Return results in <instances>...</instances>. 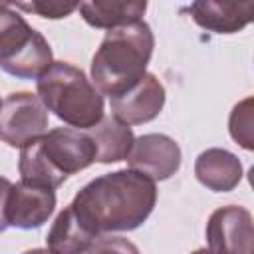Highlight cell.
Returning <instances> with one entry per match:
<instances>
[{
  "instance_id": "obj_1",
  "label": "cell",
  "mask_w": 254,
  "mask_h": 254,
  "mask_svg": "<svg viewBox=\"0 0 254 254\" xmlns=\"http://www.w3.org/2000/svg\"><path fill=\"white\" fill-rule=\"evenodd\" d=\"M157 187L151 179L131 169H119L95 177L69 202L75 218L93 236L131 232L153 212Z\"/></svg>"
},
{
  "instance_id": "obj_2",
  "label": "cell",
  "mask_w": 254,
  "mask_h": 254,
  "mask_svg": "<svg viewBox=\"0 0 254 254\" xmlns=\"http://www.w3.org/2000/svg\"><path fill=\"white\" fill-rule=\"evenodd\" d=\"M95 163V145L87 131L56 127L20 149V181L30 187L56 190L69 175Z\"/></svg>"
},
{
  "instance_id": "obj_3",
  "label": "cell",
  "mask_w": 254,
  "mask_h": 254,
  "mask_svg": "<svg viewBox=\"0 0 254 254\" xmlns=\"http://www.w3.org/2000/svg\"><path fill=\"white\" fill-rule=\"evenodd\" d=\"M153 48L155 36L145 20L109 30L91 58V83L109 99L129 91L147 73Z\"/></svg>"
},
{
  "instance_id": "obj_4",
  "label": "cell",
  "mask_w": 254,
  "mask_h": 254,
  "mask_svg": "<svg viewBox=\"0 0 254 254\" xmlns=\"http://www.w3.org/2000/svg\"><path fill=\"white\" fill-rule=\"evenodd\" d=\"M36 95L65 125L87 131L103 117V95L69 62H54L38 79Z\"/></svg>"
},
{
  "instance_id": "obj_5",
  "label": "cell",
  "mask_w": 254,
  "mask_h": 254,
  "mask_svg": "<svg viewBox=\"0 0 254 254\" xmlns=\"http://www.w3.org/2000/svg\"><path fill=\"white\" fill-rule=\"evenodd\" d=\"M54 64L48 40L12 4H0V67L18 79H38Z\"/></svg>"
},
{
  "instance_id": "obj_6",
  "label": "cell",
  "mask_w": 254,
  "mask_h": 254,
  "mask_svg": "<svg viewBox=\"0 0 254 254\" xmlns=\"http://www.w3.org/2000/svg\"><path fill=\"white\" fill-rule=\"evenodd\" d=\"M48 109L36 93H8L0 105V141L22 149L48 131Z\"/></svg>"
},
{
  "instance_id": "obj_7",
  "label": "cell",
  "mask_w": 254,
  "mask_h": 254,
  "mask_svg": "<svg viewBox=\"0 0 254 254\" xmlns=\"http://www.w3.org/2000/svg\"><path fill=\"white\" fill-rule=\"evenodd\" d=\"M206 244L210 254H250L252 214L238 204L216 208L206 220Z\"/></svg>"
},
{
  "instance_id": "obj_8",
  "label": "cell",
  "mask_w": 254,
  "mask_h": 254,
  "mask_svg": "<svg viewBox=\"0 0 254 254\" xmlns=\"http://www.w3.org/2000/svg\"><path fill=\"white\" fill-rule=\"evenodd\" d=\"M181 161L183 153L179 143L165 133H145L135 137L127 155L129 169L141 173L153 183L171 179L181 169Z\"/></svg>"
},
{
  "instance_id": "obj_9",
  "label": "cell",
  "mask_w": 254,
  "mask_h": 254,
  "mask_svg": "<svg viewBox=\"0 0 254 254\" xmlns=\"http://www.w3.org/2000/svg\"><path fill=\"white\" fill-rule=\"evenodd\" d=\"M165 85L153 73H145L129 91L111 97V115L125 125H143L159 117L165 107Z\"/></svg>"
},
{
  "instance_id": "obj_10",
  "label": "cell",
  "mask_w": 254,
  "mask_h": 254,
  "mask_svg": "<svg viewBox=\"0 0 254 254\" xmlns=\"http://www.w3.org/2000/svg\"><path fill=\"white\" fill-rule=\"evenodd\" d=\"M56 210V190L12 183L6 198V222L12 228L32 230L44 226Z\"/></svg>"
},
{
  "instance_id": "obj_11",
  "label": "cell",
  "mask_w": 254,
  "mask_h": 254,
  "mask_svg": "<svg viewBox=\"0 0 254 254\" xmlns=\"http://www.w3.org/2000/svg\"><path fill=\"white\" fill-rule=\"evenodd\" d=\"M192 22L212 34H236L254 18V2H214L198 0L189 4Z\"/></svg>"
},
{
  "instance_id": "obj_12",
  "label": "cell",
  "mask_w": 254,
  "mask_h": 254,
  "mask_svg": "<svg viewBox=\"0 0 254 254\" xmlns=\"http://www.w3.org/2000/svg\"><path fill=\"white\" fill-rule=\"evenodd\" d=\"M244 169L240 159L220 147H210L194 159V177L202 187L214 192H230L242 181Z\"/></svg>"
},
{
  "instance_id": "obj_13",
  "label": "cell",
  "mask_w": 254,
  "mask_h": 254,
  "mask_svg": "<svg viewBox=\"0 0 254 254\" xmlns=\"http://www.w3.org/2000/svg\"><path fill=\"white\" fill-rule=\"evenodd\" d=\"M79 14L85 24L97 30H115L121 26H129L139 22L147 10L145 0H95V2H79Z\"/></svg>"
},
{
  "instance_id": "obj_14",
  "label": "cell",
  "mask_w": 254,
  "mask_h": 254,
  "mask_svg": "<svg viewBox=\"0 0 254 254\" xmlns=\"http://www.w3.org/2000/svg\"><path fill=\"white\" fill-rule=\"evenodd\" d=\"M87 135L95 145V163L101 165L119 163L127 159L135 141L133 129L115 119L113 115H103L97 125L87 129Z\"/></svg>"
},
{
  "instance_id": "obj_15",
  "label": "cell",
  "mask_w": 254,
  "mask_h": 254,
  "mask_svg": "<svg viewBox=\"0 0 254 254\" xmlns=\"http://www.w3.org/2000/svg\"><path fill=\"white\" fill-rule=\"evenodd\" d=\"M95 240L75 218L69 204L56 216L46 236L48 250L54 254H85Z\"/></svg>"
},
{
  "instance_id": "obj_16",
  "label": "cell",
  "mask_w": 254,
  "mask_h": 254,
  "mask_svg": "<svg viewBox=\"0 0 254 254\" xmlns=\"http://www.w3.org/2000/svg\"><path fill=\"white\" fill-rule=\"evenodd\" d=\"M252 97H246L238 101L228 117V133L246 151L254 149V109H252Z\"/></svg>"
},
{
  "instance_id": "obj_17",
  "label": "cell",
  "mask_w": 254,
  "mask_h": 254,
  "mask_svg": "<svg viewBox=\"0 0 254 254\" xmlns=\"http://www.w3.org/2000/svg\"><path fill=\"white\" fill-rule=\"evenodd\" d=\"M79 8V2H48V0H36V2H26V4H16V10L32 12L42 18L50 20H60L67 18Z\"/></svg>"
},
{
  "instance_id": "obj_18",
  "label": "cell",
  "mask_w": 254,
  "mask_h": 254,
  "mask_svg": "<svg viewBox=\"0 0 254 254\" xmlns=\"http://www.w3.org/2000/svg\"><path fill=\"white\" fill-rule=\"evenodd\" d=\"M85 254H141L139 248L123 236H99Z\"/></svg>"
},
{
  "instance_id": "obj_19",
  "label": "cell",
  "mask_w": 254,
  "mask_h": 254,
  "mask_svg": "<svg viewBox=\"0 0 254 254\" xmlns=\"http://www.w3.org/2000/svg\"><path fill=\"white\" fill-rule=\"evenodd\" d=\"M10 187H12V181H8L6 177H0V232H4L8 228V222H6V198H8Z\"/></svg>"
},
{
  "instance_id": "obj_20",
  "label": "cell",
  "mask_w": 254,
  "mask_h": 254,
  "mask_svg": "<svg viewBox=\"0 0 254 254\" xmlns=\"http://www.w3.org/2000/svg\"><path fill=\"white\" fill-rule=\"evenodd\" d=\"M24 254H54V252L48 248H32V250H26Z\"/></svg>"
},
{
  "instance_id": "obj_21",
  "label": "cell",
  "mask_w": 254,
  "mask_h": 254,
  "mask_svg": "<svg viewBox=\"0 0 254 254\" xmlns=\"http://www.w3.org/2000/svg\"><path fill=\"white\" fill-rule=\"evenodd\" d=\"M190 254H210V252H208V248H196V250H192Z\"/></svg>"
},
{
  "instance_id": "obj_22",
  "label": "cell",
  "mask_w": 254,
  "mask_h": 254,
  "mask_svg": "<svg viewBox=\"0 0 254 254\" xmlns=\"http://www.w3.org/2000/svg\"><path fill=\"white\" fill-rule=\"evenodd\" d=\"M0 105H2V99H0Z\"/></svg>"
}]
</instances>
